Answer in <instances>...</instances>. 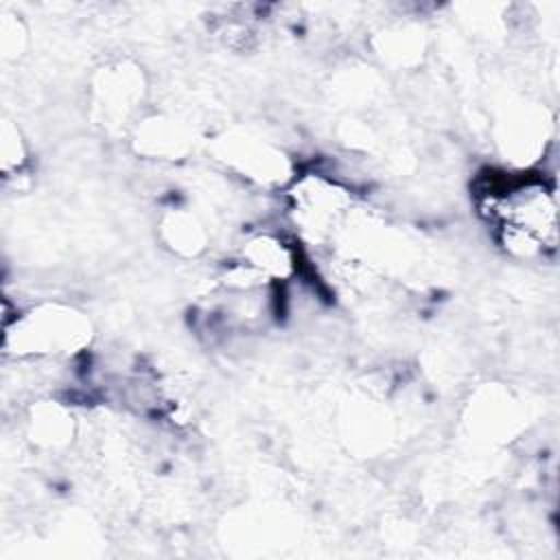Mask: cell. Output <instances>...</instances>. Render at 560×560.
Segmentation results:
<instances>
[{
	"mask_svg": "<svg viewBox=\"0 0 560 560\" xmlns=\"http://www.w3.org/2000/svg\"><path fill=\"white\" fill-rule=\"evenodd\" d=\"M90 339V324L70 306L46 304L15 317L7 328V343H15L22 357H59L79 352Z\"/></svg>",
	"mask_w": 560,
	"mask_h": 560,
	"instance_id": "6da1fadb",
	"label": "cell"
},
{
	"mask_svg": "<svg viewBox=\"0 0 560 560\" xmlns=\"http://www.w3.org/2000/svg\"><path fill=\"white\" fill-rule=\"evenodd\" d=\"M238 262L254 269L265 280H280L295 271V252L278 234H256L243 245Z\"/></svg>",
	"mask_w": 560,
	"mask_h": 560,
	"instance_id": "7a4b0ae2",
	"label": "cell"
},
{
	"mask_svg": "<svg viewBox=\"0 0 560 560\" xmlns=\"http://www.w3.org/2000/svg\"><path fill=\"white\" fill-rule=\"evenodd\" d=\"M164 232L168 245L182 254H197L206 245V234L201 225L188 212H173L164 221Z\"/></svg>",
	"mask_w": 560,
	"mask_h": 560,
	"instance_id": "3957f363",
	"label": "cell"
}]
</instances>
